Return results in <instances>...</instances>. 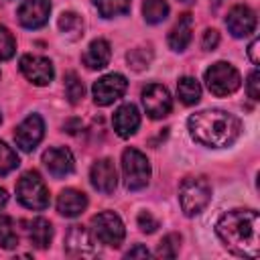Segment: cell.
Returning a JSON list of instances; mask_svg holds the SVG:
<instances>
[{
    "label": "cell",
    "instance_id": "6da1fadb",
    "mask_svg": "<svg viewBox=\"0 0 260 260\" xmlns=\"http://www.w3.org/2000/svg\"><path fill=\"white\" fill-rule=\"evenodd\" d=\"M258 230H260V215L254 209L225 211L215 225V232L223 242V246L232 254L244 258H258L260 252Z\"/></svg>",
    "mask_w": 260,
    "mask_h": 260
},
{
    "label": "cell",
    "instance_id": "7a4b0ae2",
    "mask_svg": "<svg viewBox=\"0 0 260 260\" xmlns=\"http://www.w3.org/2000/svg\"><path fill=\"white\" fill-rule=\"evenodd\" d=\"M189 132L195 142L211 148H223L236 142L240 136V120L223 110H201L187 120Z\"/></svg>",
    "mask_w": 260,
    "mask_h": 260
},
{
    "label": "cell",
    "instance_id": "3957f363",
    "mask_svg": "<svg viewBox=\"0 0 260 260\" xmlns=\"http://www.w3.org/2000/svg\"><path fill=\"white\" fill-rule=\"evenodd\" d=\"M211 201V185L205 177H187L179 187V203L185 215L201 213Z\"/></svg>",
    "mask_w": 260,
    "mask_h": 260
},
{
    "label": "cell",
    "instance_id": "277c9868",
    "mask_svg": "<svg viewBox=\"0 0 260 260\" xmlns=\"http://www.w3.org/2000/svg\"><path fill=\"white\" fill-rule=\"evenodd\" d=\"M16 197L26 209L41 211L49 207V189L37 171H26L16 183Z\"/></svg>",
    "mask_w": 260,
    "mask_h": 260
},
{
    "label": "cell",
    "instance_id": "5b68a950",
    "mask_svg": "<svg viewBox=\"0 0 260 260\" xmlns=\"http://www.w3.org/2000/svg\"><path fill=\"white\" fill-rule=\"evenodd\" d=\"M122 173L126 189H144L150 181V162L138 148H126L122 152Z\"/></svg>",
    "mask_w": 260,
    "mask_h": 260
},
{
    "label": "cell",
    "instance_id": "8992f818",
    "mask_svg": "<svg viewBox=\"0 0 260 260\" xmlns=\"http://www.w3.org/2000/svg\"><path fill=\"white\" fill-rule=\"evenodd\" d=\"M205 83L213 95L223 98V95L238 91V87L242 85V77L234 65L225 61H217L205 71Z\"/></svg>",
    "mask_w": 260,
    "mask_h": 260
},
{
    "label": "cell",
    "instance_id": "52a82bcc",
    "mask_svg": "<svg viewBox=\"0 0 260 260\" xmlns=\"http://www.w3.org/2000/svg\"><path fill=\"white\" fill-rule=\"evenodd\" d=\"M91 234H93V240H98L100 244H106L110 248H118L124 242L126 230H124V223H122L118 213L102 211V213L91 217Z\"/></svg>",
    "mask_w": 260,
    "mask_h": 260
},
{
    "label": "cell",
    "instance_id": "ba28073f",
    "mask_svg": "<svg viewBox=\"0 0 260 260\" xmlns=\"http://www.w3.org/2000/svg\"><path fill=\"white\" fill-rule=\"evenodd\" d=\"M128 87V81L124 75L120 73H108L104 77H100L93 87H91V93H93V102L98 106H110L114 104L116 100H120L124 95Z\"/></svg>",
    "mask_w": 260,
    "mask_h": 260
},
{
    "label": "cell",
    "instance_id": "9c48e42d",
    "mask_svg": "<svg viewBox=\"0 0 260 260\" xmlns=\"http://www.w3.org/2000/svg\"><path fill=\"white\" fill-rule=\"evenodd\" d=\"M43 136H45V122L39 114L26 116L14 130V142L24 152L35 150L37 144L43 140Z\"/></svg>",
    "mask_w": 260,
    "mask_h": 260
},
{
    "label": "cell",
    "instance_id": "30bf717a",
    "mask_svg": "<svg viewBox=\"0 0 260 260\" xmlns=\"http://www.w3.org/2000/svg\"><path fill=\"white\" fill-rule=\"evenodd\" d=\"M142 104H144V110L146 114L152 118V120H158V118H165L171 108H173V100H171V93L165 85L160 83H150L142 89Z\"/></svg>",
    "mask_w": 260,
    "mask_h": 260
},
{
    "label": "cell",
    "instance_id": "8fae6325",
    "mask_svg": "<svg viewBox=\"0 0 260 260\" xmlns=\"http://www.w3.org/2000/svg\"><path fill=\"white\" fill-rule=\"evenodd\" d=\"M20 71L22 75L35 83V85H49L53 81V63L47 59V57H41V55H22L20 57Z\"/></svg>",
    "mask_w": 260,
    "mask_h": 260
},
{
    "label": "cell",
    "instance_id": "7c38bea8",
    "mask_svg": "<svg viewBox=\"0 0 260 260\" xmlns=\"http://www.w3.org/2000/svg\"><path fill=\"white\" fill-rule=\"evenodd\" d=\"M51 14V0H24L18 6V22L24 28H41Z\"/></svg>",
    "mask_w": 260,
    "mask_h": 260
},
{
    "label": "cell",
    "instance_id": "4fadbf2b",
    "mask_svg": "<svg viewBox=\"0 0 260 260\" xmlns=\"http://www.w3.org/2000/svg\"><path fill=\"white\" fill-rule=\"evenodd\" d=\"M225 26L234 37H248L256 30V14L250 6L238 4L228 12Z\"/></svg>",
    "mask_w": 260,
    "mask_h": 260
},
{
    "label": "cell",
    "instance_id": "5bb4252c",
    "mask_svg": "<svg viewBox=\"0 0 260 260\" xmlns=\"http://www.w3.org/2000/svg\"><path fill=\"white\" fill-rule=\"evenodd\" d=\"M65 252L69 256H91L95 254L93 234L83 225H71L65 236Z\"/></svg>",
    "mask_w": 260,
    "mask_h": 260
},
{
    "label": "cell",
    "instance_id": "9a60e30c",
    "mask_svg": "<svg viewBox=\"0 0 260 260\" xmlns=\"http://www.w3.org/2000/svg\"><path fill=\"white\" fill-rule=\"evenodd\" d=\"M89 179H91V185L102 191V193H112L118 185V171H116V165L114 160L110 158H100L91 165L89 169Z\"/></svg>",
    "mask_w": 260,
    "mask_h": 260
},
{
    "label": "cell",
    "instance_id": "2e32d148",
    "mask_svg": "<svg viewBox=\"0 0 260 260\" xmlns=\"http://www.w3.org/2000/svg\"><path fill=\"white\" fill-rule=\"evenodd\" d=\"M43 162H45V167L49 169V173L53 177H65V175L73 173V167H75L73 154L65 146H53V148L45 150L43 152Z\"/></svg>",
    "mask_w": 260,
    "mask_h": 260
},
{
    "label": "cell",
    "instance_id": "e0dca14e",
    "mask_svg": "<svg viewBox=\"0 0 260 260\" xmlns=\"http://www.w3.org/2000/svg\"><path fill=\"white\" fill-rule=\"evenodd\" d=\"M140 126V114L134 104H124L114 112V130L118 136L128 138Z\"/></svg>",
    "mask_w": 260,
    "mask_h": 260
},
{
    "label": "cell",
    "instance_id": "ac0fdd59",
    "mask_svg": "<svg viewBox=\"0 0 260 260\" xmlns=\"http://www.w3.org/2000/svg\"><path fill=\"white\" fill-rule=\"evenodd\" d=\"M85 207H87V197L77 189H63L57 195V211L65 217H77L85 211Z\"/></svg>",
    "mask_w": 260,
    "mask_h": 260
},
{
    "label": "cell",
    "instance_id": "d6986e66",
    "mask_svg": "<svg viewBox=\"0 0 260 260\" xmlns=\"http://www.w3.org/2000/svg\"><path fill=\"white\" fill-rule=\"evenodd\" d=\"M191 32H193V16L189 12H183L167 37L169 47L173 51H185L187 45L191 43Z\"/></svg>",
    "mask_w": 260,
    "mask_h": 260
},
{
    "label": "cell",
    "instance_id": "ffe728a7",
    "mask_svg": "<svg viewBox=\"0 0 260 260\" xmlns=\"http://www.w3.org/2000/svg\"><path fill=\"white\" fill-rule=\"evenodd\" d=\"M110 57H112L110 43L106 39H95L89 43V47L85 49L81 59L87 69H104L110 63Z\"/></svg>",
    "mask_w": 260,
    "mask_h": 260
},
{
    "label": "cell",
    "instance_id": "44dd1931",
    "mask_svg": "<svg viewBox=\"0 0 260 260\" xmlns=\"http://www.w3.org/2000/svg\"><path fill=\"white\" fill-rule=\"evenodd\" d=\"M26 234H28V240L35 248L39 250H45L51 246V240H53V225L49 219L45 217H35L32 221H28V228H26Z\"/></svg>",
    "mask_w": 260,
    "mask_h": 260
},
{
    "label": "cell",
    "instance_id": "7402d4cb",
    "mask_svg": "<svg viewBox=\"0 0 260 260\" xmlns=\"http://www.w3.org/2000/svg\"><path fill=\"white\" fill-rule=\"evenodd\" d=\"M177 93H179V100L185 104V106H195L199 100H201V85L195 77H181L179 83H177Z\"/></svg>",
    "mask_w": 260,
    "mask_h": 260
},
{
    "label": "cell",
    "instance_id": "603a6c76",
    "mask_svg": "<svg viewBox=\"0 0 260 260\" xmlns=\"http://www.w3.org/2000/svg\"><path fill=\"white\" fill-rule=\"evenodd\" d=\"M142 14L144 20L150 24H158L167 18L169 14V4L167 0H144L142 2Z\"/></svg>",
    "mask_w": 260,
    "mask_h": 260
},
{
    "label": "cell",
    "instance_id": "cb8c5ba5",
    "mask_svg": "<svg viewBox=\"0 0 260 260\" xmlns=\"http://www.w3.org/2000/svg\"><path fill=\"white\" fill-rule=\"evenodd\" d=\"M16 246H18V232H16L12 217L0 215V248L12 250Z\"/></svg>",
    "mask_w": 260,
    "mask_h": 260
},
{
    "label": "cell",
    "instance_id": "d4e9b609",
    "mask_svg": "<svg viewBox=\"0 0 260 260\" xmlns=\"http://www.w3.org/2000/svg\"><path fill=\"white\" fill-rule=\"evenodd\" d=\"M104 18H114L130 10V0H93Z\"/></svg>",
    "mask_w": 260,
    "mask_h": 260
},
{
    "label": "cell",
    "instance_id": "484cf974",
    "mask_svg": "<svg viewBox=\"0 0 260 260\" xmlns=\"http://www.w3.org/2000/svg\"><path fill=\"white\" fill-rule=\"evenodd\" d=\"M83 93H85V87L81 83V79L77 77V73L69 71L65 75V95L71 104H79L83 100Z\"/></svg>",
    "mask_w": 260,
    "mask_h": 260
},
{
    "label": "cell",
    "instance_id": "4316f807",
    "mask_svg": "<svg viewBox=\"0 0 260 260\" xmlns=\"http://www.w3.org/2000/svg\"><path fill=\"white\" fill-rule=\"evenodd\" d=\"M18 154L6 144L0 140V175H8L10 171H14L18 167Z\"/></svg>",
    "mask_w": 260,
    "mask_h": 260
},
{
    "label": "cell",
    "instance_id": "83f0119b",
    "mask_svg": "<svg viewBox=\"0 0 260 260\" xmlns=\"http://www.w3.org/2000/svg\"><path fill=\"white\" fill-rule=\"evenodd\" d=\"M179 244H181V236L179 234H169L160 240L158 248H156V256L158 258H175L179 252Z\"/></svg>",
    "mask_w": 260,
    "mask_h": 260
},
{
    "label": "cell",
    "instance_id": "f1b7e54d",
    "mask_svg": "<svg viewBox=\"0 0 260 260\" xmlns=\"http://www.w3.org/2000/svg\"><path fill=\"white\" fill-rule=\"evenodd\" d=\"M126 59H128V65H130L134 71H142V69H146V67L150 65L152 53H150L148 49H132V51L126 55Z\"/></svg>",
    "mask_w": 260,
    "mask_h": 260
},
{
    "label": "cell",
    "instance_id": "f546056e",
    "mask_svg": "<svg viewBox=\"0 0 260 260\" xmlns=\"http://www.w3.org/2000/svg\"><path fill=\"white\" fill-rule=\"evenodd\" d=\"M14 51H16V43H14L12 32L6 26H0V61L10 59Z\"/></svg>",
    "mask_w": 260,
    "mask_h": 260
},
{
    "label": "cell",
    "instance_id": "4dcf8cb0",
    "mask_svg": "<svg viewBox=\"0 0 260 260\" xmlns=\"http://www.w3.org/2000/svg\"><path fill=\"white\" fill-rule=\"evenodd\" d=\"M59 28L63 32H75L81 28V18L75 12H63L59 16Z\"/></svg>",
    "mask_w": 260,
    "mask_h": 260
},
{
    "label": "cell",
    "instance_id": "1f68e13d",
    "mask_svg": "<svg viewBox=\"0 0 260 260\" xmlns=\"http://www.w3.org/2000/svg\"><path fill=\"white\" fill-rule=\"evenodd\" d=\"M138 228H140V232H144V234H152V232L158 228V221H156L148 211H140V213H138Z\"/></svg>",
    "mask_w": 260,
    "mask_h": 260
},
{
    "label": "cell",
    "instance_id": "d6a6232c",
    "mask_svg": "<svg viewBox=\"0 0 260 260\" xmlns=\"http://www.w3.org/2000/svg\"><path fill=\"white\" fill-rule=\"evenodd\" d=\"M217 45H219V32L215 28H207L203 32V37H201V47L205 51H213Z\"/></svg>",
    "mask_w": 260,
    "mask_h": 260
},
{
    "label": "cell",
    "instance_id": "836d02e7",
    "mask_svg": "<svg viewBox=\"0 0 260 260\" xmlns=\"http://www.w3.org/2000/svg\"><path fill=\"white\" fill-rule=\"evenodd\" d=\"M248 95L252 98V100H258L260 98V73H258V69H254L250 75H248Z\"/></svg>",
    "mask_w": 260,
    "mask_h": 260
},
{
    "label": "cell",
    "instance_id": "e575fe53",
    "mask_svg": "<svg viewBox=\"0 0 260 260\" xmlns=\"http://www.w3.org/2000/svg\"><path fill=\"white\" fill-rule=\"evenodd\" d=\"M258 47H260V41H258V39H254V41L250 43V47H248V57H250V61H252L254 65L260 63V53H258L260 49H258Z\"/></svg>",
    "mask_w": 260,
    "mask_h": 260
},
{
    "label": "cell",
    "instance_id": "d590c367",
    "mask_svg": "<svg viewBox=\"0 0 260 260\" xmlns=\"http://www.w3.org/2000/svg\"><path fill=\"white\" fill-rule=\"evenodd\" d=\"M150 252L144 248V246H134L132 250L126 252V258H148Z\"/></svg>",
    "mask_w": 260,
    "mask_h": 260
},
{
    "label": "cell",
    "instance_id": "8d00e7d4",
    "mask_svg": "<svg viewBox=\"0 0 260 260\" xmlns=\"http://www.w3.org/2000/svg\"><path fill=\"white\" fill-rule=\"evenodd\" d=\"M6 201H8V193H6V189L0 187V209L6 205Z\"/></svg>",
    "mask_w": 260,
    "mask_h": 260
},
{
    "label": "cell",
    "instance_id": "74e56055",
    "mask_svg": "<svg viewBox=\"0 0 260 260\" xmlns=\"http://www.w3.org/2000/svg\"><path fill=\"white\" fill-rule=\"evenodd\" d=\"M179 2H185V4H191V2H195V0H179Z\"/></svg>",
    "mask_w": 260,
    "mask_h": 260
},
{
    "label": "cell",
    "instance_id": "f35d334b",
    "mask_svg": "<svg viewBox=\"0 0 260 260\" xmlns=\"http://www.w3.org/2000/svg\"><path fill=\"white\" fill-rule=\"evenodd\" d=\"M0 122H2V116H0Z\"/></svg>",
    "mask_w": 260,
    "mask_h": 260
}]
</instances>
